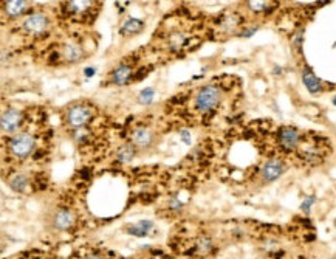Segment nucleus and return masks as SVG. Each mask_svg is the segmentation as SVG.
<instances>
[{"label": "nucleus", "instance_id": "13", "mask_svg": "<svg viewBox=\"0 0 336 259\" xmlns=\"http://www.w3.org/2000/svg\"><path fill=\"white\" fill-rule=\"evenodd\" d=\"M62 55H64V59H66L67 62H76V61H79V59L82 58L84 52H82L81 45H78V44H68V45L64 47Z\"/></svg>", "mask_w": 336, "mask_h": 259}, {"label": "nucleus", "instance_id": "17", "mask_svg": "<svg viewBox=\"0 0 336 259\" xmlns=\"http://www.w3.org/2000/svg\"><path fill=\"white\" fill-rule=\"evenodd\" d=\"M118 160L121 161V163H130V161L134 160V157H135V149H134V146L132 144H124V146H121L120 149H118Z\"/></svg>", "mask_w": 336, "mask_h": 259}, {"label": "nucleus", "instance_id": "12", "mask_svg": "<svg viewBox=\"0 0 336 259\" xmlns=\"http://www.w3.org/2000/svg\"><path fill=\"white\" fill-rule=\"evenodd\" d=\"M302 81H304V84H306V87L308 89L310 93H319V92L322 90L321 81H319V79L314 76V73H313L310 69H306V70H304V73H302Z\"/></svg>", "mask_w": 336, "mask_h": 259}, {"label": "nucleus", "instance_id": "30", "mask_svg": "<svg viewBox=\"0 0 336 259\" xmlns=\"http://www.w3.org/2000/svg\"><path fill=\"white\" fill-rule=\"evenodd\" d=\"M332 259H336V256H334V257H332Z\"/></svg>", "mask_w": 336, "mask_h": 259}, {"label": "nucleus", "instance_id": "14", "mask_svg": "<svg viewBox=\"0 0 336 259\" xmlns=\"http://www.w3.org/2000/svg\"><path fill=\"white\" fill-rule=\"evenodd\" d=\"M6 14L10 18H18L20 16L26 8H28V2H20V0H12V2H5L4 5Z\"/></svg>", "mask_w": 336, "mask_h": 259}, {"label": "nucleus", "instance_id": "18", "mask_svg": "<svg viewBox=\"0 0 336 259\" xmlns=\"http://www.w3.org/2000/svg\"><path fill=\"white\" fill-rule=\"evenodd\" d=\"M10 186L14 189V191H25L26 186H28V179L24 175V174H16V175H11L10 179Z\"/></svg>", "mask_w": 336, "mask_h": 259}, {"label": "nucleus", "instance_id": "1", "mask_svg": "<svg viewBox=\"0 0 336 259\" xmlns=\"http://www.w3.org/2000/svg\"><path fill=\"white\" fill-rule=\"evenodd\" d=\"M222 100V92L216 86H206L203 87L197 96H196V109L198 112H211Z\"/></svg>", "mask_w": 336, "mask_h": 259}, {"label": "nucleus", "instance_id": "2", "mask_svg": "<svg viewBox=\"0 0 336 259\" xmlns=\"http://www.w3.org/2000/svg\"><path fill=\"white\" fill-rule=\"evenodd\" d=\"M34 143H36V140L33 135L19 134L14 138H11V141L8 144V151L16 158H25L31 154V151L34 149Z\"/></svg>", "mask_w": 336, "mask_h": 259}, {"label": "nucleus", "instance_id": "15", "mask_svg": "<svg viewBox=\"0 0 336 259\" xmlns=\"http://www.w3.org/2000/svg\"><path fill=\"white\" fill-rule=\"evenodd\" d=\"M214 250V242L211 237L202 236L196 240V251L198 254H210Z\"/></svg>", "mask_w": 336, "mask_h": 259}, {"label": "nucleus", "instance_id": "6", "mask_svg": "<svg viewBox=\"0 0 336 259\" xmlns=\"http://www.w3.org/2000/svg\"><path fill=\"white\" fill-rule=\"evenodd\" d=\"M279 143L285 151H293L299 146L300 134L294 127H282L279 131Z\"/></svg>", "mask_w": 336, "mask_h": 259}, {"label": "nucleus", "instance_id": "23", "mask_svg": "<svg viewBox=\"0 0 336 259\" xmlns=\"http://www.w3.org/2000/svg\"><path fill=\"white\" fill-rule=\"evenodd\" d=\"M314 200H316V197L314 196H310V197H307L306 200H304V203L300 205V209L304 213H308L310 211V208H312V205L314 203Z\"/></svg>", "mask_w": 336, "mask_h": 259}, {"label": "nucleus", "instance_id": "7", "mask_svg": "<svg viewBox=\"0 0 336 259\" xmlns=\"http://www.w3.org/2000/svg\"><path fill=\"white\" fill-rule=\"evenodd\" d=\"M285 172V163L282 160H268L262 168V179L265 182H274Z\"/></svg>", "mask_w": 336, "mask_h": 259}, {"label": "nucleus", "instance_id": "25", "mask_svg": "<svg viewBox=\"0 0 336 259\" xmlns=\"http://www.w3.org/2000/svg\"><path fill=\"white\" fill-rule=\"evenodd\" d=\"M182 138H183V141H184L186 144L190 143V134H189L188 131H183V132H182Z\"/></svg>", "mask_w": 336, "mask_h": 259}, {"label": "nucleus", "instance_id": "26", "mask_svg": "<svg viewBox=\"0 0 336 259\" xmlns=\"http://www.w3.org/2000/svg\"><path fill=\"white\" fill-rule=\"evenodd\" d=\"M256 31H258V27H251V30H248V31H245V33H242V36L244 38H250L252 33H256Z\"/></svg>", "mask_w": 336, "mask_h": 259}, {"label": "nucleus", "instance_id": "24", "mask_svg": "<svg viewBox=\"0 0 336 259\" xmlns=\"http://www.w3.org/2000/svg\"><path fill=\"white\" fill-rule=\"evenodd\" d=\"M169 206H170V208H174V209H178V208H182V206H183V202H180L177 196H174V197L169 200Z\"/></svg>", "mask_w": 336, "mask_h": 259}, {"label": "nucleus", "instance_id": "10", "mask_svg": "<svg viewBox=\"0 0 336 259\" xmlns=\"http://www.w3.org/2000/svg\"><path fill=\"white\" fill-rule=\"evenodd\" d=\"M152 230H154L152 220H140L136 223L126 226V231L132 236H136V237H146L152 233Z\"/></svg>", "mask_w": 336, "mask_h": 259}, {"label": "nucleus", "instance_id": "3", "mask_svg": "<svg viewBox=\"0 0 336 259\" xmlns=\"http://www.w3.org/2000/svg\"><path fill=\"white\" fill-rule=\"evenodd\" d=\"M92 118V110L87 106H73L68 112H67V126L78 131V129H82V126H86Z\"/></svg>", "mask_w": 336, "mask_h": 259}, {"label": "nucleus", "instance_id": "4", "mask_svg": "<svg viewBox=\"0 0 336 259\" xmlns=\"http://www.w3.org/2000/svg\"><path fill=\"white\" fill-rule=\"evenodd\" d=\"M22 28L26 31L28 35H40L48 28V19H46L45 14H40V13L30 14L28 18L24 21Z\"/></svg>", "mask_w": 336, "mask_h": 259}, {"label": "nucleus", "instance_id": "9", "mask_svg": "<svg viewBox=\"0 0 336 259\" xmlns=\"http://www.w3.org/2000/svg\"><path fill=\"white\" fill-rule=\"evenodd\" d=\"M132 141L135 146H138L141 149H146L154 143V134L146 127H138L132 132Z\"/></svg>", "mask_w": 336, "mask_h": 259}, {"label": "nucleus", "instance_id": "27", "mask_svg": "<svg viewBox=\"0 0 336 259\" xmlns=\"http://www.w3.org/2000/svg\"><path fill=\"white\" fill-rule=\"evenodd\" d=\"M86 259H102L100 253H90Z\"/></svg>", "mask_w": 336, "mask_h": 259}, {"label": "nucleus", "instance_id": "29", "mask_svg": "<svg viewBox=\"0 0 336 259\" xmlns=\"http://www.w3.org/2000/svg\"><path fill=\"white\" fill-rule=\"evenodd\" d=\"M333 104L336 106V96H334V98H333Z\"/></svg>", "mask_w": 336, "mask_h": 259}, {"label": "nucleus", "instance_id": "16", "mask_svg": "<svg viewBox=\"0 0 336 259\" xmlns=\"http://www.w3.org/2000/svg\"><path fill=\"white\" fill-rule=\"evenodd\" d=\"M142 22L138 21V19H129L127 22H124L122 28H121V33L122 35H136L142 30Z\"/></svg>", "mask_w": 336, "mask_h": 259}, {"label": "nucleus", "instance_id": "5", "mask_svg": "<svg viewBox=\"0 0 336 259\" xmlns=\"http://www.w3.org/2000/svg\"><path fill=\"white\" fill-rule=\"evenodd\" d=\"M76 222V214L70 209H58V211L53 214L52 219V225L58 231H67Z\"/></svg>", "mask_w": 336, "mask_h": 259}, {"label": "nucleus", "instance_id": "20", "mask_svg": "<svg viewBox=\"0 0 336 259\" xmlns=\"http://www.w3.org/2000/svg\"><path fill=\"white\" fill-rule=\"evenodd\" d=\"M154 95H155L154 89H146V90H142V92L140 93V101H141L142 104H150L152 100H154Z\"/></svg>", "mask_w": 336, "mask_h": 259}, {"label": "nucleus", "instance_id": "8", "mask_svg": "<svg viewBox=\"0 0 336 259\" xmlns=\"http://www.w3.org/2000/svg\"><path fill=\"white\" fill-rule=\"evenodd\" d=\"M20 121H22V113L16 109H8L2 113V131L6 132V134H14L16 131L19 129L20 126Z\"/></svg>", "mask_w": 336, "mask_h": 259}, {"label": "nucleus", "instance_id": "31", "mask_svg": "<svg viewBox=\"0 0 336 259\" xmlns=\"http://www.w3.org/2000/svg\"><path fill=\"white\" fill-rule=\"evenodd\" d=\"M334 225H336V220H334Z\"/></svg>", "mask_w": 336, "mask_h": 259}, {"label": "nucleus", "instance_id": "21", "mask_svg": "<svg viewBox=\"0 0 336 259\" xmlns=\"http://www.w3.org/2000/svg\"><path fill=\"white\" fill-rule=\"evenodd\" d=\"M169 41H170V47L172 48H178V47H182L184 44V36L182 33H177V35H172Z\"/></svg>", "mask_w": 336, "mask_h": 259}, {"label": "nucleus", "instance_id": "11", "mask_svg": "<svg viewBox=\"0 0 336 259\" xmlns=\"http://www.w3.org/2000/svg\"><path fill=\"white\" fill-rule=\"evenodd\" d=\"M132 76V69L130 66H127V64H121L118 66L114 72H112V83L114 84H118V86H122L126 83H129V79Z\"/></svg>", "mask_w": 336, "mask_h": 259}, {"label": "nucleus", "instance_id": "28", "mask_svg": "<svg viewBox=\"0 0 336 259\" xmlns=\"http://www.w3.org/2000/svg\"><path fill=\"white\" fill-rule=\"evenodd\" d=\"M86 73H87V76H90V75H93V73H94V70H93V69H87V70H86Z\"/></svg>", "mask_w": 336, "mask_h": 259}, {"label": "nucleus", "instance_id": "19", "mask_svg": "<svg viewBox=\"0 0 336 259\" xmlns=\"http://www.w3.org/2000/svg\"><path fill=\"white\" fill-rule=\"evenodd\" d=\"M93 2H68L67 4V10L73 14H84Z\"/></svg>", "mask_w": 336, "mask_h": 259}, {"label": "nucleus", "instance_id": "22", "mask_svg": "<svg viewBox=\"0 0 336 259\" xmlns=\"http://www.w3.org/2000/svg\"><path fill=\"white\" fill-rule=\"evenodd\" d=\"M270 7V4L268 2H250V8L252 10V11H264V10H266Z\"/></svg>", "mask_w": 336, "mask_h": 259}]
</instances>
